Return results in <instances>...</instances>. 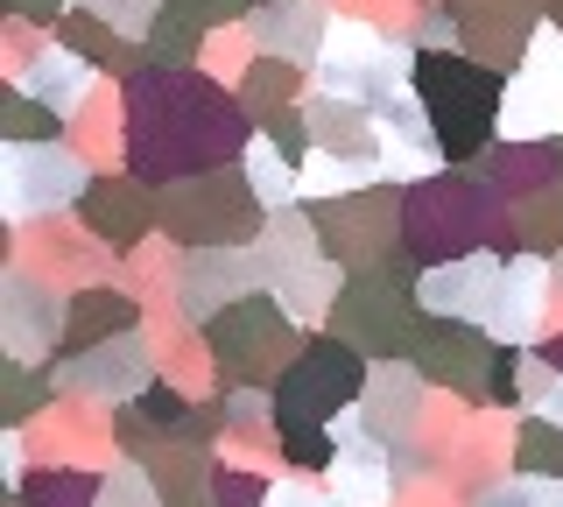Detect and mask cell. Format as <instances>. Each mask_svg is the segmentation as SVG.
Wrapping results in <instances>:
<instances>
[{
    "mask_svg": "<svg viewBox=\"0 0 563 507\" xmlns=\"http://www.w3.org/2000/svg\"><path fill=\"white\" fill-rule=\"evenodd\" d=\"M78 64H70V57H43V64H35V78H29V92L35 99H43V107H70V99H78Z\"/></svg>",
    "mask_w": 563,
    "mask_h": 507,
    "instance_id": "cell-3",
    "label": "cell"
},
{
    "mask_svg": "<svg viewBox=\"0 0 563 507\" xmlns=\"http://www.w3.org/2000/svg\"><path fill=\"white\" fill-rule=\"evenodd\" d=\"M352 395H360V360H352L345 345H310V353L289 366V381H282L275 416H282V430H310Z\"/></svg>",
    "mask_w": 563,
    "mask_h": 507,
    "instance_id": "cell-2",
    "label": "cell"
},
{
    "mask_svg": "<svg viewBox=\"0 0 563 507\" xmlns=\"http://www.w3.org/2000/svg\"><path fill=\"white\" fill-rule=\"evenodd\" d=\"M556 416H563V388H556Z\"/></svg>",
    "mask_w": 563,
    "mask_h": 507,
    "instance_id": "cell-4",
    "label": "cell"
},
{
    "mask_svg": "<svg viewBox=\"0 0 563 507\" xmlns=\"http://www.w3.org/2000/svg\"><path fill=\"white\" fill-rule=\"evenodd\" d=\"M416 99L430 113V134L444 142V155H472L493 134V113H500V85L465 57H422Z\"/></svg>",
    "mask_w": 563,
    "mask_h": 507,
    "instance_id": "cell-1",
    "label": "cell"
}]
</instances>
